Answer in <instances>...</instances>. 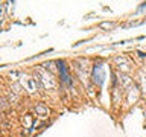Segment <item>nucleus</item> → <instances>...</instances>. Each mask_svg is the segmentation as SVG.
Instances as JSON below:
<instances>
[{
    "instance_id": "obj_1",
    "label": "nucleus",
    "mask_w": 146,
    "mask_h": 137,
    "mask_svg": "<svg viewBox=\"0 0 146 137\" xmlns=\"http://www.w3.org/2000/svg\"><path fill=\"white\" fill-rule=\"evenodd\" d=\"M58 67H59V75H61V82L66 87H72V78L68 73V67L66 66L64 61H58Z\"/></svg>"
},
{
    "instance_id": "obj_2",
    "label": "nucleus",
    "mask_w": 146,
    "mask_h": 137,
    "mask_svg": "<svg viewBox=\"0 0 146 137\" xmlns=\"http://www.w3.org/2000/svg\"><path fill=\"white\" fill-rule=\"evenodd\" d=\"M102 27H113V23H104V25H100Z\"/></svg>"
}]
</instances>
